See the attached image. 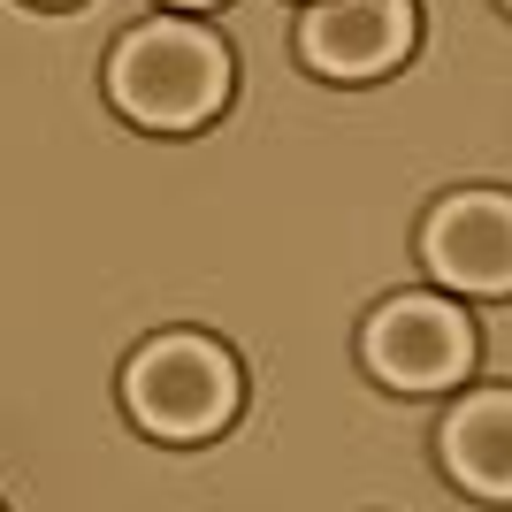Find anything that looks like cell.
<instances>
[{
  "mask_svg": "<svg viewBox=\"0 0 512 512\" xmlns=\"http://www.w3.org/2000/svg\"><path fill=\"white\" fill-rule=\"evenodd\" d=\"M367 367L390 390H444L474 367V329L444 299H390L367 321Z\"/></svg>",
  "mask_w": 512,
  "mask_h": 512,
  "instance_id": "obj_3",
  "label": "cell"
},
{
  "mask_svg": "<svg viewBox=\"0 0 512 512\" xmlns=\"http://www.w3.org/2000/svg\"><path fill=\"white\" fill-rule=\"evenodd\" d=\"M299 54L321 77H383L413 54V0H314Z\"/></svg>",
  "mask_w": 512,
  "mask_h": 512,
  "instance_id": "obj_5",
  "label": "cell"
},
{
  "mask_svg": "<svg viewBox=\"0 0 512 512\" xmlns=\"http://www.w3.org/2000/svg\"><path fill=\"white\" fill-rule=\"evenodd\" d=\"M176 8H214V0H176Z\"/></svg>",
  "mask_w": 512,
  "mask_h": 512,
  "instance_id": "obj_7",
  "label": "cell"
},
{
  "mask_svg": "<svg viewBox=\"0 0 512 512\" xmlns=\"http://www.w3.org/2000/svg\"><path fill=\"white\" fill-rule=\"evenodd\" d=\"M505 8H512V0H505Z\"/></svg>",
  "mask_w": 512,
  "mask_h": 512,
  "instance_id": "obj_9",
  "label": "cell"
},
{
  "mask_svg": "<svg viewBox=\"0 0 512 512\" xmlns=\"http://www.w3.org/2000/svg\"><path fill=\"white\" fill-rule=\"evenodd\" d=\"M39 8H69V0H39Z\"/></svg>",
  "mask_w": 512,
  "mask_h": 512,
  "instance_id": "obj_8",
  "label": "cell"
},
{
  "mask_svg": "<svg viewBox=\"0 0 512 512\" xmlns=\"http://www.w3.org/2000/svg\"><path fill=\"white\" fill-rule=\"evenodd\" d=\"M444 467L474 497H512V390H482L444 421Z\"/></svg>",
  "mask_w": 512,
  "mask_h": 512,
  "instance_id": "obj_6",
  "label": "cell"
},
{
  "mask_svg": "<svg viewBox=\"0 0 512 512\" xmlns=\"http://www.w3.org/2000/svg\"><path fill=\"white\" fill-rule=\"evenodd\" d=\"M421 253L451 291L505 299L512 291V199H497V192L444 199V207L428 214V230H421Z\"/></svg>",
  "mask_w": 512,
  "mask_h": 512,
  "instance_id": "obj_4",
  "label": "cell"
},
{
  "mask_svg": "<svg viewBox=\"0 0 512 512\" xmlns=\"http://www.w3.org/2000/svg\"><path fill=\"white\" fill-rule=\"evenodd\" d=\"M123 398L153 436L199 444V436H214V428L237 413V367H230V352L207 344V337H161L130 360Z\"/></svg>",
  "mask_w": 512,
  "mask_h": 512,
  "instance_id": "obj_2",
  "label": "cell"
},
{
  "mask_svg": "<svg viewBox=\"0 0 512 512\" xmlns=\"http://www.w3.org/2000/svg\"><path fill=\"white\" fill-rule=\"evenodd\" d=\"M107 92L123 115H138L153 130H192L230 100V54L192 23H138L115 39Z\"/></svg>",
  "mask_w": 512,
  "mask_h": 512,
  "instance_id": "obj_1",
  "label": "cell"
}]
</instances>
